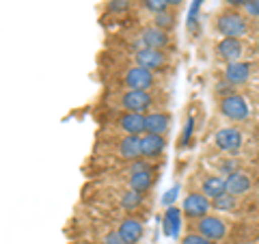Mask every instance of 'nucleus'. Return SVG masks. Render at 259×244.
I'll use <instances>...</instances> for the list:
<instances>
[{
    "label": "nucleus",
    "mask_w": 259,
    "mask_h": 244,
    "mask_svg": "<svg viewBox=\"0 0 259 244\" xmlns=\"http://www.w3.org/2000/svg\"><path fill=\"white\" fill-rule=\"evenodd\" d=\"M143 203H145V194H141V192L130 190V188L119 192V208L123 210V212H127V214L134 212V210H139Z\"/></svg>",
    "instance_id": "nucleus-21"
},
{
    "label": "nucleus",
    "mask_w": 259,
    "mask_h": 244,
    "mask_svg": "<svg viewBox=\"0 0 259 244\" xmlns=\"http://www.w3.org/2000/svg\"><path fill=\"white\" fill-rule=\"evenodd\" d=\"M173 39H171V32L162 30L158 26H145L141 28L139 37H136V48H153V50H164L168 52V48H171Z\"/></svg>",
    "instance_id": "nucleus-9"
},
{
    "label": "nucleus",
    "mask_w": 259,
    "mask_h": 244,
    "mask_svg": "<svg viewBox=\"0 0 259 244\" xmlns=\"http://www.w3.org/2000/svg\"><path fill=\"white\" fill-rule=\"evenodd\" d=\"M244 15L250 20H259V0H248L244 5Z\"/></svg>",
    "instance_id": "nucleus-31"
},
{
    "label": "nucleus",
    "mask_w": 259,
    "mask_h": 244,
    "mask_svg": "<svg viewBox=\"0 0 259 244\" xmlns=\"http://www.w3.org/2000/svg\"><path fill=\"white\" fill-rule=\"evenodd\" d=\"M225 180H227V192L233 194V197H244L253 188V180L244 171H236V173L227 175Z\"/></svg>",
    "instance_id": "nucleus-18"
},
{
    "label": "nucleus",
    "mask_w": 259,
    "mask_h": 244,
    "mask_svg": "<svg viewBox=\"0 0 259 244\" xmlns=\"http://www.w3.org/2000/svg\"><path fill=\"white\" fill-rule=\"evenodd\" d=\"M139 5H141L143 11H147L151 15L168 11V3H166V0H139Z\"/></svg>",
    "instance_id": "nucleus-24"
},
{
    "label": "nucleus",
    "mask_w": 259,
    "mask_h": 244,
    "mask_svg": "<svg viewBox=\"0 0 259 244\" xmlns=\"http://www.w3.org/2000/svg\"><path fill=\"white\" fill-rule=\"evenodd\" d=\"M153 26H158L162 30L171 32L175 26H177V15L173 11H164V13H158L153 15Z\"/></svg>",
    "instance_id": "nucleus-23"
},
{
    "label": "nucleus",
    "mask_w": 259,
    "mask_h": 244,
    "mask_svg": "<svg viewBox=\"0 0 259 244\" xmlns=\"http://www.w3.org/2000/svg\"><path fill=\"white\" fill-rule=\"evenodd\" d=\"M250 74H253V65H250L248 61H238V63H229L225 65V71H223V78L229 80L231 85H246Z\"/></svg>",
    "instance_id": "nucleus-17"
},
{
    "label": "nucleus",
    "mask_w": 259,
    "mask_h": 244,
    "mask_svg": "<svg viewBox=\"0 0 259 244\" xmlns=\"http://www.w3.org/2000/svg\"><path fill=\"white\" fill-rule=\"evenodd\" d=\"M153 184H156V171H139V173H130L125 175L123 186L130 190H136L141 194H147Z\"/></svg>",
    "instance_id": "nucleus-16"
},
{
    "label": "nucleus",
    "mask_w": 259,
    "mask_h": 244,
    "mask_svg": "<svg viewBox=\"0 0 259 244\" xmlns=\"http://www.w3.org/2000/svg\"><path fill=\"white\" fill-rule=\"evenodd\" d=\"M112 130L121 132V136H141L145 134V115H136V112H123L119 110L112 121Z\"/></svg>",
    "instance_id": "nucleus-10"
},
{
    "label": "nucleus",
    "mask_w": 259,
    "mask_h": 244,
    "mask_svg": "<svg viewBox=\"0 0 259 244\" xmlns=\"http://www.w3.org/2000/svg\"><path fill=\"white\" fill-rule=\"evenodd\" d=\"M201 7H203V0H192V7H190V11H188V22H186L190 30L197 26V18H199V13H201Z\"/></svg>",
    "instance_id": "nucleus-29"
},
{
    "label": "nucleus",
    "mask_w": 259,
    "mask_h": 244,
    "mask_svg": "<svg viewBox=\"0 0 259 244\" xmlns=\"http://www.w3.org/2000/svg\"><path fill=\"white\" fill-rule=\"evenodd\" d=\"M180 244H214V242H209L207 238H203L201 233H197V231H188L182 238V242Z\"/></svg>",
    "instance_id": "nucleus-30"
},
{
    "label": "nucleus",
    "mask_w": 259,
    "mask_h": 244,
    "mask_svg": "<svg viewBox=\"0 0 259 244\" xmlns=\"http://www.w3.org/2000/svg\"><path fill=\"white\" fill-rule=\"evenodd\" d=\"M214 54H216V59L225 61L227 65H229V63H238V61H242V56H244V44H242V39L223 37L221 42L216 44Z\"/></svg>",
    "instance_id": "nucleus-12"
},
{
    "label": "nucleus",
    "mask_w": 259,
    "mask_h": 244,
    "mask_svg": "<svg viewBox=\"0 0 259 244\" xmlns=\"http://www.w3.org/2000/svg\"><path fill=\"white\" fill-rule=\"evenodd\" d=\"M166 151V136L145 132L141 134V158L158 162Z\"/></svg>",
    "instance_id": "nucleus-11"
},
{
    "label": "nucleus",
    "mask_w": 259,
    "mask_h": 244,
    "mask_svg": "<svg viewBox=\"0 0 259 244\" xmlns=\"http://www.w3.org/2000/svg\"><path fill=\"white\" fill-rule=\"evenodd\" d=\"M168 3V9H177V7H182L184 0H166Z\"/></svg>",
    "instance_id": "nucleus-35"
},
{
    "label": "nucleus",
    "mask_w": 259,
    "mask_h": 244,
    "mask_svg": "<svg viewBox=\"0 0 259 244\" xmlns=\"http://www.w3.org/2000/svg\"><path fill=\"white\" fill-rule=\"evenodd\" d=\"M238 199L240 197H233V194L225 192L223 197L212 201V210H216V212H225V214H233V212H238V208H240Z\"/></svg>",
    "instance_id": "nucleus-22"
},
{
    "label": "nucleus",
    "mask_w": 259,
    "mask_h": 244,
    "mask_svg": "<svg viewBox=\"0 0 259 244\" xmlns=\"http://www.w3.org/2000/svg\"><path fill=\"white\" fill-rule=\"evenodd\" d=\"M246 3H248V0H225V5L229 7V9H240V7L244 9Z\"/></svg>",
    "instance_id": "nucleus-34"
},
{
    "label": "nucleus",
    "mask_w": 259,
    "mask_h": 244,
    "mask_svg": "<svg viewBox=\"0 0 259 244\" xmlns=\"http://www.w3.org/2000/svg\"><path fill=\"white\" fill-rule=\"evenodd\" d=\"M117 74V91H153L158 87L156 71L145 69L141 65H125Z\"/></svg>",
    "instance_id": "nucleus-1"
},
{
    "label": "nucleus",
    "mask_w": 259,
    "mask_h": 244,
    "mask_svg": "<svg viewBox=\"0 0 259 244\" xmlns=\"http://www.w3.org/2000/svg\"><path fill=\"white\" fill-rule=\"evenodd\" d=\"M214 145H216V149L236 156V153H240L242 147H244V134H242V130L236 126L221 128L214 134Z\"/></svg>",
    "instance_id": "nucleus-8"
},
{
    "label": "nucleus",
    "mask_w": 259,
    "mask_h": 244,
    "mask_svg": "<svg viewBox=\"0 0 259 244\" xmlns=\"http://www.w3.org/2000/svg\"><path fill=\"white\" fill-rule=\"evenodd\" d=\"M218 112L231 124H242L250 117V106L246 102L244 95L240 93H233V95H227L223 100H218Z\"/></svg>",
    "instance_id": "nucleus-4"
},
{
    "label": "nucleus",
    "mask_w": 259,
    "mask_h": 244,
    "mask_svg": "<svg viewBox=\"0 0 259 244\" xmlns=\"http://www.w3.org/2000/svg\"><path fill=\"white\" fill-rule=\"evenodd\" d=\"M214 28L218 35L223 37H231V39H242L248 32V18L238 9H223L216 15Z\"/></svg>",
    "instance_id": "nucleus-3"
},
{
    "label": "nucleus",
    "mask_w": 259,
    "mask_h": 244,
    "mask_svg": "<svg viewBox=\"0 0 259 244\" xmlns=\"http://www.w3.org/2000/svg\"><path fill=\"white\" fill-rule=\"evenodd\" d=\"M115 151H117V158L123 160L125 165L127 162H134L141 158V136H121L115 141Z\"/></svg>",
    "instance_id": "nucleus-13"
},
{
    "label": "nucleus",
    "mask_w": 259,
    "mask_h": 244,
    "mask_svg": "<svg viewBox=\"0 0 259 244\" xmlns=\"http://www.w3.org/2000/svg\"><path fill=\"white\" fill-rule=\"evenodd\" d=\"M233 93H238V87L231 85L229 80L221 78V80H218V83L214 85V95H218L221 100H223V97H227V95H233Z\"/></svg>",
    "instance_id": "nucleus-26"
},
{
    "label": "nucleus",
    "mask_w": 259,
    "mask_h": 244,
    "mask_svg": "<svg viewBox=\"0 0 259 244\" xmlns=\"http://www.w3.org/2000/svg\"><path fill=\"white\" fill-rule=\"evenodd\" d=\"M130 9H132V0H108V11L112 15L127 13Z\"/></svg>",
    "instance_id": "nucleus-28"
},
{
    "label": "nucleus",
    "mask_w": 259,
    "mask_h": 244,
    "mask_svg": "<svg viewBox=\"0 0 259 244\" xmlns=\"http://www.w3.org/2000/svg\"><path fill=\"white\" fill-rule=\"evenodd\" d=\"M192 134H194V115H190L188 119H186V124H184L182 136H180V149L188 147L190 141H192Z\"/></svg>",
    "instance_id": "nucleus-25"
},
{
    "label": "nucleus",
    "mask_w": 259,
    "mask_h": 244,
    "mask_svg": "<svg viewBox=\"0 0 259 244\" xmlns=\"http://www.w3.org/2000/svg\"><path fill=\"white\" fill-rule=\"evenodd\" d=\"M192 231L201 233L203 238H207L209 242H223L227 238V233H229V225H227L221 216L216 214H207L203 218H199V221H192Z\"/></svg>",
    "instance_id": "nucleus-5"
},
{
    "label": "nucleus",
    "mask_w": 259,
    "mask_h": 244,
    "mask_svg": "<svg viewBox=\"0 0 259 244\" xmlns=\"http://www.w3.org/2000/svg\"><path fill=\"white\" fill-rule=\"evenodd\" d=\"M201 192L212 201L223 197L227 192V180L223 175H207V177H203V182H201Z\"/></svg>",
    "instance_id": "nucleus-20"
},
{
    "label": "nucleus",
    "mask_w": 259,
    "mask_h": 244,
    "mask_svg": "<svg viewBox=\"0 0 259 244\" xmlns=\"http://www.w3.org/2000/svg\"><path fill=\"white\" fill-rule=\"evenodd\" d=\"M182 208H166L164 210V218H162V229H164V235H168V238H177L180 235V229H182Z\"/></svg>",
    "instance_id": "nucleus-19"
},
{
    "label": "nucleus",
    "mask_w": 259,
    "mask_h": 244,
    "mask_svg": "<svg viewBox=\"0 0 259 244\" xmlns=\"http://www.w3.org/2000/svg\"><path fill=\"white\" fill-rule=\"evenodd\" d=\"M177 192H180V186H173L171 190H168L164 197H162V206H166V208H171L173 206V201L177 199Z\"/></svg>",
    "instance_id": "nucleus-33"
},
{
    "label": "nucleus",
    "mask_w": 259,
    "mask_h": 244,
    "mask_svg": "<svg viewBox=\"0 0 259 244\" xmlns=\"http://www.w3.org/2000/svg\"><path fill=\"white\" fill-rule=\"evenodd\" d=\"M117 231H119L121 238H123L125 244H139L141 238H143V233H145V227H143L141 218L127 214L125 218H121V221H119Z\"/></svg>",
    "instance_id": "nucleus-14"
},
{
    "label": "nucleus",
    "mask_w": 259,
    "mask_h": 244,
    "mask_svg": "<svg viewBox=\"0 0 259 244\" xmlns=\"http://www.w3.org/2000/svg\"><path fill=\"white\" fill-rule=\"evenodd\" d=\"M171 112L166 110H151L145 115V132H151V134H162L166 136L168 130H171Z\"/></svg>",
    "instance_id": "nucleus-15"
},
{
    "label": "nucleus",
    "mask_w": 259,
    "mask_h": 244,
    "mask_svg": "<svg viewBox=\"0 0 259 244\" xmlns=\"http://www.w3.org/2000/svg\"><path fill=\"white\" fill-rule=\"evenodd\" d=\"M182 212L188 221H199V218L212 214V199L205 197V194L199 192V190H192L184 197Z\"/></svg>",
    "instance_id": "nucleus-6"
},
{
    "label": "nucleus",
    "mask_w": 259,
    "mask_h": 244,
    "mask_svg": "<svg viewBox=\"0 0 259 244\" xmlns=\"http://www.w3.org/2000/svg\"><path fill=\"white\" fill-rule=\"evenodd\" d=\"M156 95L153 91H117L110 97V106L123 112H136V115H147L156 110Z\"/></svg>",
    "instance_id": "nucleus-2"
},
{
    "label": "nucleus",
    "mask_w": 259,
    "mask_h": 244,
    "mask_svg": "<svg viewBox=\"0 0 259 244\" xmlns=\"http://www.w3.org/2000/svg\"><path fill=\"white\" fill-rule=\"evenodd\" d=\"M132 63L134 65H141L145 69H151V71H162L166 69L168 65V52L164 50H153V48H134L132 52Z\"/></svg>",
    "instance_id": "nucleus-7"
},
{
    "label": "nucleus",
    "mask_w": 259,
    "mask_h": 244,
    "mask_svg": "<svg viewBox=\"0 0 259 244\" xmlns=\"http://www.w3.org/2000/svg\"><path fill=\"white\" fill-rule=\"evenodd\" d=\"M102 244H125V242H123V238L119 235V231H117V229H110V231L104 233Z\"/></svg>",
    "instance_id": "nucleus-32"
},
{
    "label": "nucleus",
    "mask_w": 259,
    "mask_h": 244,
    "mask_svg": "<svg viewBox=\"0 0 259 244\" xmlns=\"http://www.w3.org/2000/svg\"><path fill=\"white\" fill-rule=\"evenodd\" d=\"M218 169H221V173L227 177V175H231V173H236V171H242V162L238 160V158H225L223 162H221V167H218Z\"/></svg>",
    "instance_id": "nucleus-27"
}]
</instances>
